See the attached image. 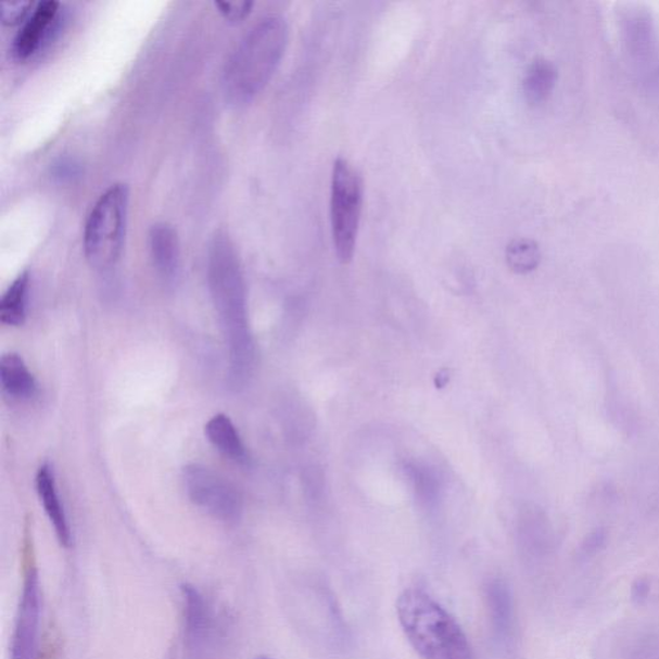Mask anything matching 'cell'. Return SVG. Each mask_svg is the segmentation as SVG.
I'll use <instances>...</instances> for the list:
<instances>
[{
  "instance_id": "7",
  "label": "cell",
  "mask_w": 659,
  "mask_h": 659,
  "mask_svg": "<svg viewBox=\"0 0 659 659\" xmlns=\"http://www.w3.org/2000/svg\"><path fill=\"white\" fill-rule=\"evenodd\" d=\"M23 593H21L10 659H38L40 634V582L33 547H26Z\"/></svg>"
},
{
  "instance_id": "23",
  "label": "cell",
  "mask_w": 659,
  "mask_h": 659,
  "mask_svg": "<svg viewBox=\"0 0 659 659\" xmlns=\"http://www.w3.org/2000/svg\"><path fill=\"white\" fill-rule=\"evenodd\" d=\"M651 593L650 581L648 579H637L633 585V599L637 605H643L649 599Z\"/></svg>"
},
{
  "instance_id": "3",
  "label": "cell",
  "mask_w": 659,
  "mask_h": 659,
  "mask_svg": "<svg viewBox=\"0 0 659 659\" xmlns=\"http://www.w3.org/2000/svg\"><path fill=\"white\" fill-rule=\"evenodd\" d=\"M402 630L422 659H473L467 635L445 608L418 588L400 595Z\"/></svg>"
},
{
  "instance_id": "2",
  "label": "cell",
  "mask_w": 659,
  "mask_h": 659,
  "mask_svg": "<svg viewBox=\"0 0 659 659\" xmlns=\"http://www.w3.org/2000/svg\"><path fill=\"white\" fill-rule=\"evenodd\" d=\"M289 39L287 20L263 17L236 46L224 73L227 100L245 105L261 94L273 79L286 53Z\"/></svg>"
},
{
  "instance_id": "5",
  "label": "cell",
  "mask_w": 659,
  "mask_h": 659,
  "mask_svg": "<svg viewBox=\"0 0 659 659\" xmlns=\"http://www.w3.org/2000/svg\"><path fill=\"white\" fill-rule=\"evenodd\" d=\"M364 207V179L346 159L332 166L330 220L338 259L348 265L355 256Z\"/></svg>"
},
{
  "instance_id": "8",
  "label": "cell",
  "mask_w": 659,
  "mask_h": 659,
  "mask_svg": "<svg viewBox=\"0 0 659 659\" xmlns=\"http://www.w3.org/2000/svg\"><path fill=\"white\" fill-rule=\"evenodd\" d=\"M183 600V637L190 659H205L214 635L213 613L205 596L191 584L180 586Z\"/></svg>"
},
{
  "instance_id": "14",
  "label": "cell",
  "mask_w": 659,
  "mask_h": 659,
  "mask_svg": "<svg viewBox=\"0 0 659 659\" xmlns=\"http://www.w3.org/2000/svg\"><path fill=\"white\" fill-rule=\"evenodd\" d=\"M30 276L21 274L13 281L0 301V321L5 326H23L26 321L27 300H29Z\"/></svg>"
},
{
  "instance_id": "24",
  "label": "cell",
  "mask_w": 659,
  "mask_h": 659,
  "mask_svg": "<svg viewBox=\"0 0 659 659\" xmlns=\"http://www.w3.org/2000/svg\"><path fill=\"white\" fill-rule=\"evenodd\" d=\"M255 659H273V658L262 656V657H256Z\"/></svg>"
},
{
  "instance_id": "19",
  "label": "cell",
  "mask_w": 659,
  "mask_h": 659,
  "mask_svg": "<svg viewBox=\"0 0 659 659\" xmlns=\"http://www.w3.org/2000/svg\"><path fill=\"white\" fill-rule=\"evenodd\" d=\"M411 471L416 490H418L420 497L426 499V502L433 499L436 495V490H439V483H436L435 478L429 471L420 468L414 467Z\"/></svg>"
},
{
  "instance_id": "17",
  "label": "cell",
  "mask_w": 659,
  "mask_h": 659,
  "mask_svg": "<svg viewBox=\"0 0 659 659\" xmlns=\"http://www.w3.org/2000/svg\"><path fill=\"white\" fill-rule=\"evenodd\" d=\"M492 609L495 610V621L498 628H508L510 623L511 606L508 590L499 582L491 587Z\"/></svg>"
},
{
  "instance_id": "4",
  "label": "cell",
  "mask_w": 659,
  "mask_h": 659,
  "mask_svg": "<svg viewBox=\"0 0 659 659\" xmlns=\"http://www.w3.org/2000/svg\"><path fill=\"white\" fill-rule=\"evenodd\" d=\"M129 187L111 185L90 211L85 228V253L97 269L113 268L121 261L127 236Z\"/></svg>"
},
{
  "instance_id": "18",
  "label": "cell",
  "mask_w": 659,
  "mask_h": 659,
  "mask_svg": "<svg viewBox=\"0 0 659 659\" xmlns=\"http://www.w3.org/2000/svg\"><path fill=\"white\" fill-rule=\"evenodd\" d=\"M31 10H34L33 2H5L2 4V23L7 26L25 23Z\"/></svg>"
},
{
  "instance_id": "21",
  "label": "cell",
  "mask_w": 659,
  "mask_h": 659,
  "mask_svg": "<svg viewBox=\"0 0 659 659\" xmlns=\"http://www.w3.org/2000/svg\"><path fill=\"white\" fill-rule=\"evenodd\" d=\"M607 531L605 529H596L590 532L584 543L580 547V555L582 558L593 557L596 553H599L607 543Z\"/></svg>"
},
{
  "instance_id": "9",
  "label": "cell",
  "mask_w": 659,
  "mask_h": 659,
  "mask_svg": "<svg viewBox=\"0 0 659 659\" xmlns=\"http://www.w3.org/2000/svg\"><path fill=\"white\" fill-rule=\"evenodd\" d=\"M60 3L46 0L33 10L13 41V54L21 61L30 59L51 38L58 25Z\"/></svg>"
},
{
  "instance_id": "13",
  "label": "cell",
  "mask_w": 659,
  "mask_h": 659,
  "mask_svg": "<svg viewBox=\"0 0 659 659\" xmlns=\"http://www.w3.org/2000/svg\"><path fill=\"white\" fill-rule=\"evenodd\" d=\"M205 435L219 453L236 464H248L249 453L238 428L225 414L214 415L206 422Z\"/></svg>"
},
{
  "instance_id": "12",
  "label": "cell",
  "mask_w": 659,
  "mask_h": 659,
  "mask_svg": "<svg viewBox=\"0 0 659 659\" xmlns=\"http://www.w3.org/2000/svg\"><path fill=\"white\" fill-rule=\"evenodd\" d=\"M0 383L4 393L13 400H31L38 393L36 377L17 353H9L0 359Z\"/></svg>"
},
{
  "instance_id": "22",
  "label": "cell",
  "mask_w": 659,
  "mask_h": 659,
  "mask_svg": "<svg viewBox=\"0 0 659 659\" xmlns=\"http://www.w3.org/2000/svg\"><path fill=\"white\" fill-rule=\"evenodd\" d=\"M79 173V164H76L72 159H60V161L53 165V177L62 180V182L78 177Z\"/></svg>"
},
{
  "instance_id": "10",
  "label": "cell",
  "mask_w": 659,
  "mask_h": 659,
  "mask_svg": "<svg viewBox=\"0 0 659 659\" xmlns=\"http://www.w3.org/2000/svg\"><path fill=\"white\" fill-rule=\"evenodd\" d=\"M149 245L152 263L161 279L172 286L178 279L180 268V246L175 227L159 221L151 227Z\"/></svg>"
},
{
  "instance_id": "20",
  "label": "cell",
  "mask_w": 659,
  "mask_h": 659,
  "mask_svg": "<svg viewBox=\"0 0 659 659\" xmlns=\"http://www.w3.org/2000/svg\"><path fill=\"white\" fill-rule=\"evenodd\" d=\"M214 4L221 13V16L231 21V23H240V21L248 17L254 5L253 2H248V0L246 2H215Z\"/></svg>"
},
{
  "instance_id": "1",
  "label": "cell",
  "mask_w": 659,
  "mask_h": 659,
  "mask_svg": "<svg viewBox=\"0 0 659 659\" xmlns=\"http://www.w3.org/2000/svg\"><path fill=\"white\" fill-rule=\"evenodd\" d=\"M207 282L221 334L228 348V381L240 391L252 378L255 344L248 315L244 273L235 245L227 233H215L207 254Z\"/></svg>"
},
{
  "instance_id": "15",
  "label": "cell",
  "mask_w": 659,
  "mask_h": 659,
  "mask_svg": "<svg viewBox=\"0 0 659 659\" xmlns=\"http://www.w3.org/2000/svg\"><path fill=\"white\" fill-rule=\"evenodd\" d=\"M557 83V68L544 59L533 61L523 79V93L530 105L547 100Z\"/></svg>"
},
{
  "instance_id": "6",
  "label": "cell",
  "mask_w": 659,
  "mask_h": 659,
  "mask_svg": "<svg viewBox=\"0 0 659 659\" xmlns=\"http://www.w3.org/2000/svg\"><path fill=\"white\" fill-rule=\"evenodd\" d=\"M182 482L193 505L220 522L238 523L244 502L240 491L224 476L201 464H190L183 469Z\"/></svg>"
},
{
  "instance_id": "11",
  "label": "cell",
  "mask_w": 659,
  "mask_h": 659,
  "mask_svg": "<svg viewBox=\"0 0 659 659\" xmlns=\"http://www.w3.org/2000/svg\"><path fill=\"white\" fill-rule=\"evenodd\" d=\"M37 491L40 503L43 504L46 515L50 518L60 544L64 547H71L73 540L72 529L71 524H68L64 505L61 503L54 471L50 464L41 465L38 470Z\"/></svg>"
},
{
  "instance_id": "16",
  "label": "cell",
  "mask_w": 659,
  "mask_h": 659,
  "mask_svg": "<svg viewBox=\"0 0 659 659\" xmlns=\"http://www.w3.org/2000/svg\"><path fill=\"white\" fill-rule=\"evenodd\" d=\"M505 256L509 268L519 275L532 273L541 262L540 248L530 239L512 240L506 248Z\"/></svg>"
}]
</instances>
